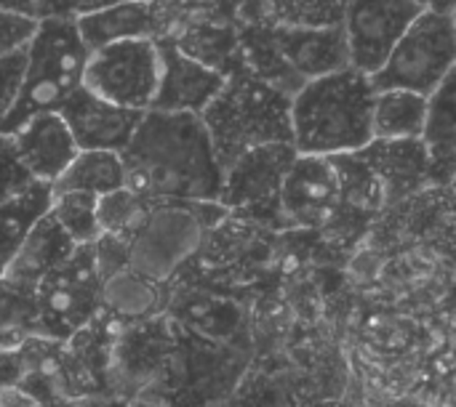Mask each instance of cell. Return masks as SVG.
<instances>
[{
    "label": "cell",
    "mask_w": 456,
    "mask_h": 407,
    "mask_svg": "<svg viewBox=\"0 0 456 407\" xmlns=\"http://www.w3.org/2000/svg\"><path fill=\"white\" fill-rule=\"evenodd\" d=\"M75 27L83 45L91 53L96 48L120 40H139V37L155 40L160 32V13L152 0H131V3H118L99 11L77 13Z\"/></svg>",
    "instance_id": "obj_18"
},
{
    "label": "cell",
    "mask_w": 456,
    "mask_h": 407,
    "mask_svg": "<svg viewBox=\"0 0 456 407\" xmlns=\"http://www.w3.org/2000/svg\"><path fill=\"white\" fill-rule=\"evenodd\" d=\"M267 27H337L342 24L347 0H262Z\"/></svg>",
    "instance_id": "obj_25"
},
{
    "label": "cell",
    "mask_w": 456,
    "mask_h": 407,
    "mask_svg": "<svg viewBox=\"0 0 456 407\" xmlns=\"http://www.w3.org/2000/svg\"><path fill=\"white\" fill-rule=\"evenodd\" d=\"M56 112L64 120L67 131L72 133L77 152H115V155H120L128 147L144 115V112L115 107L94 96L83 85H77Z\"/></svg>",
    "instance_id": "obj_12"
},
{
    "label": "cell",
    "mask_w": 456,
    "mask_h": 407,
    "mask_svg": "<svg viewBox=\"0 0 456 407\" xmlns=\"http://www.w3.org/2000/svg\"><path fill=\"white\" fill-rule=\"evenodd\" d=\"M88 48L83 45L75 16L37 19V29L27 45V64L19 96L0 120V136H11L24 120L40 112H56L61 101L80 85Z\"/></svg>",
    "instance_id": "obj_4"
},
{
    "label": "cell",
    "mask_w": 456,
    "mask_h": 407,
    "mask_svg": "<svg viewBox=\"0 0 456 407\" xmlns=\"http://www.w3.org/2000/svg\"><path fill=\"white\" fill-rule=\"evenodd\" d=\"M11 141L29 176L51 187L61 179V173L69 168L72 157L77 155L72 133L67 131L59 112L32 115L11 133Z\"/></svg>",
    "instance_id": "obj_16"
},
{
    "label": "cell",
    "mask_w": 456,
    "mask_h": 407,
    "mask_svg": "<svg viewBox=\"0 0 456 407\" xmlns=\"http://www.w3.org/2000/svg\"><path fill=\"white\" fill-rule=\"evenodd\" d=\"M0 11H5V13H19V16H29V19H37L35 0H0Z\"/></svg>",
    "instance_id": "obj_33"
},
{
    "label": "cell",
    "mask_w": 456,
    "mask_h": 407,
    "mask_svg": "<svg viewBox=\"0 0 456 407\" xmlns=\"http://www.w3.org/2000/svg\"><path fill=\"white\" fill-rule=\"evenodd\" d=\"M454 19L422 11L395 43L385 67L371 75V85L374 91H411L430 99L454 72Z\"/></svg>",
    "instance_id": "obj_7"
},
{
    "label": "cell",
    "mask_w": 456,
    "mask_h": 407,
    "mask_svg": "<svg viewBox=\"0 0 456 407\" xmlns=\"http://www.w3.org/2000/svg\"><path fill=\"white\" fill-rule=\"evenodd\" d=\"M428 117V99L411 91H377L371 107V139H419Z\"/></svg>",
    "instance_id": "obj_21"
},
{
    "label": "cell",
    "mask_w": 456,
    "mask_h": 407,
    "mask_svg": "<svg viewBox=\"0 0 456 407\" xmlns=\"http://www.w3.org/2000/svg\"><path fill=\"white\" fill-rule=\"evenodd\" d=\"M425 8L411 0H347L342 29L347 40L350 69L371 77L377 75L395 43Z\"/></svg>",
    "instance_id": "obj_10"
},
{
    "label": "cell",
    "mask_w": 456,
    "mask_h": 407,
    "mask_svg": "<svg viewBox=\"0 0 456 407\" xmlns=\"http://www.w3.org/2000/svg\"><path fill=\"white\" fill-rule=\"evenodd\" d=\"M37 29V19L0 11V59L24 51Z\"/></svg>",
    "instance_id": "obj_30"
},
{
    "label": "cell",
    "mask_w": 456,
    "mask_h": 407,
    "mask_svg": "<svg viewBox=\"0 0 456 407\" xmlns=\"http://www.w3.org/2000/svg\"><path fill=\"white\" fill-rule=\"evenodd\" d=\"M411 3H414V5H419V8H425V3H428V0H411Z\"/></svg>",
    "instance_id": "obj_37"
},
{
    "label": "cell",
    "mask_w": 456,
    "mask_h": 407,
    "mask_svg": "<svg viewBox=\"0 0 456 407\" xmlns=\"http://www.w3.org/2000/svg\"><path fill=\"white\" fill-rule=\"evenodd\" d=\"M283 229H323L339 211V184L329 157L297 155L278 197Z\"/></svg>",
    "instance_id": "obj_11"
},
{
    "label": "cell",
    "mask_w": 456,
    "mask_h": 407,
    "mask_svg": "<svg viewBox=\"0 0 456 407\" xmlns=\"http://www.w3.org/2000/svg\"><path fill=\"white\" fill-rule=\"evenodd\" d=\"M118 3H131V0H77V13H88V11H99L107 5H118ZM75 13V16H77Z\"/></svg>",
    "instance_id": "obj_35"
},
{
    "label": "cell",
    "mask_w": 456,
    "mask_h": 407,
    "mask_svg": "<svg viewBox=\"0 0 456 407\" xmlns=\"http://www.w3.org/2000/svg\"><path fill=\"white\" fill-rule=\"evenodd\" d=\"M283 64L305 83L350 67L342 24L337 27H267Z\"/></svg>",
    "instance_id": "obj_15"
},
{
    "label": "cell",
    "mask_w": 456,
    "mask_h": 407,
    "mask_svg": "<svg viewBox=\"0 0 456 407\" xmlns=\"http://www.w3.org/2000/svg\"><path fill=\"white\" fill-rule=\"evenodd\" d=\"M158 45L150 37H139L91 51L80 85L115 107L147 112L158 91Z\"/></svg>",
    "instance_id": "obj_8"
},
{
    "label": "cell",
    "mask_w": 456,
    "mask_h": 407,
    "mask_svg": "<svg viewBox=\"0 0 456 407\" xmlns=\"http://www.w3.org/2000/svg\"><path fill=\"white\" fill-rule=\"evenodd\" d=\"M150 211V200L139 197L131 189H115L110 195L96 197V224L99 235H118V237H131L142 219Z\"/></svg>",
    "instance_id": "obj_27"
},
{
    "label": "cell",
    "mask_w": 456,
    "mask_h": 407,
    "mask_svg": "<svg viewBox=\"0 0 456 407\" xmlns=\"http://www.w3.org/2000/svg\"><path fill=\"white\" fill-rule=\"evenodd\" d=\"M182 3H190V5H208V3H214V0H182Z\"/></svg>",
    "instance_id": "obj_36"
},
{
    "label": "cell",
    "mask_w": 456,
    "mask_h": 407,
    "mask_svg": "<svg viewBox=\"0 0 456 407\" xmlns=\"http://www.w3.org/2000/svg\"><path fill=\"white\" fill-rule=\"evenodd\" d=\"M355 155L377 176L385 195V211L422 195L425 189H433L430 163L422 139H401V141L371 139Z\"/></svg>",
    "instance_id": "obj_14"
},
{
    "label": "cell",
    "mask_w": 456,
    "mask_h": 407,
    "mask_svg": "<svg viewBox=\"0 0 456 407\" xmlns=\"http://www.w3.org/2000/svg\"><path fill=\"white\" fill-rule=\"evenodd\" d=\"M126 187L123 160L115 152H77L53 192H83V195H110Z\"/></svg>",
    "instance_id": "obj_23"
},
{
    "label": "cell",
    "mask_w": 456,
    "mask_h": 407,
    "mask_svg": "<svg viewBox=\"0 0 456 407\" xmlns=\"http://www.w3.org/2000/svg\"><path fill=\"white\" fill-rule=\"evenodd\" d=\"M91 253H94V267L99 280H110L126 269H131V243L128 237H118V235H99L91 243Z\"/></svg>",
    "instance_id": "obj_28"
},
{
    "label": "cell",
    "mask_w": 456,
    "mask_h": 407,
    "mask_svg": "<svg viewBox=\"0 0 456 407\" xmlns=\"http://www.w3.org/2000/svg\"><path fill=\"white\" fill-rule=\"evenodd\" d=\"M294 157L297 149L291 144H270L256 147L230 163L224 168L219 192V205L227 211V216H240L283 229L278 197Z\"/></svg>",
    "instance_id": "obj_9"
},
{
    "label": "cell",
    "mask_w": 456,
    "mask_h": 407,
    "mask_svg": "<svg viewBox=\"0 0 456 407\" xmlns=\"http://www.w3.org/2000/svg\"><path fill=\"white\" fill-rule=\"evenodd\" d=\"M371 77L339 69L305 80L291 96V147L297 155H353L371 141Z\"/></svg>",
    "instance_id": "obj_2"
},
{
    "label": "cell",
    "mask_w": 456,
    "mask_h": 407,
    "mask_svg": "<svg viewBox=\"0 0 456 407\" xmlns=\"http://www.w3.org/2000/svg\"><path fill=\"white\" fill-rule=\"evenodd\" d=\"M337 184H339V205L350 208L366 219H374L385 211V195L377 181V176L369 171V165L353 152V155H334L329 157Z\"/></svg>",
    "instance_id": "obj_24"
},
{
    "label": "cell",
    "mask_w": 456,
    "mask_h": 407,
    "mask_svg": "<svg viewBox=\"0 0 456 407\" xmlns=\"http://www.w3.org/2000/svg\"><path fill=\"white\" fill-rule=\"evenodd\" d=\"M53 221L61 227V232L80 248L91 245L99 237L96 224V197L83 192H53L51 211Z\"/></svg>",
    "instance_id": "obj_26"
},
{
    "label": "cell",
    "mask_w": 456,
    "mask_h": 407,
    "mask_svg": "<svg viewBox=\"0 0 456 407\" xmlns=\"http://www.w3.org/2000/svg\"><path fill=\"white\" fill-rule=\"evenodd\" d=\"M160 285L163 283H152L131 269L110 277L102 283V312L110 320H120V323H147V317L158 315L160 307Z\"/></svg>",
    "instance_id": "obj_20"
},
{
    "label": "cell",
    "mask_w": 456,
    "mask_h": 407,
    "mask_svg": "<svg viewBox=\"0 0 456 407\" xmlns=\"http://www.w3.org/2000/svg\"><path fill=\"white\" fill-rule=\"evenodd\" d=\"M120 160L126 189L150 203H219L224 168L198 115L144 112Z\"/></svg>",
    "instance_id": "obj_1"
},
{
    "label": "cell",
    "mask_w": 456,
    "mask_h": 407,
    "mask_svg": "<svg viewBox=\"0 0 456 407\" xmlns=\"http://www.w3.org/2000/svg\"><path fill=\"white\" fill-rule=\"evenodd\" d=\"M32 184H35V179L19 160L11 136H0V205L16 195H21Z\"/></svg>",
    "instance_id": "obj_29"
},
{
    "label": "cell",
    "mask_w": 456,
    "mask_h": 407,
    "mask_svg": "<svg viewBox=\"0 0 456 407\" xmlns=\"http://www.w3.org/2000/svg\"><path fill=\"white\" fill-rule=\"evenodd\" d=\"M24 64H27V48L0 59V120L8 115V109L13 107V101L19 96Z\"/></svg>",
    "instance_id": "obj_31"
},
{
    "label": "cell",
    "mask_w": 456,
    "mask_h": 407,
    "mask_svg": "<svg viewBox=\"0 0 456 407\" xmlns=\"http://www.w3.org/2000/svg\"><path fill=\"white\" fill-rule=\"evenodd\" d=\"M425 11H430L436 16H444V19H454L456 0H428L425 3Z\"/></svg>",
    "instance_id": "obj_34"
},
{
    "label": "cell",
    "mask_w": 456,
    "mask_h": 407,
    "mask_svg": "<svg viewBox=\"0 0 456 407\" xmlns=\"http://www.w3.org/2000/svg\"><path fill=\"white\" fill-rule=\"evenodd\" d=\"M37 19H72L77 13V0H35Z\"/></svg>",
    "instance_id": "obj_32"
},
{
    "label": "cell",
    "mask_w": 456,
    "mask_h": 407,
    "mask_svg": "<svg viewBox=\"0 0 456 407\" xmlns=\"http://www.w3.org/2000/svg\"><path fill=\"white\" fill-rule=\"evenodd\" d=\"M53 187L35 181L21 195L5 200L0 205V267H5L13 253L21 248L32 227L51 211Z\"/></svg>",
    "instance_id": "obj_22"
},
{
    "label": "cell",
    "mask_w": 456,
    "mask_h": 407,
    "mask_svg": "<svg viewBox=\"0 0 456 407\" xmlns=\"http://www.w3.org/2000/svg\"><path fill=\"white\" fill-rule=\"evenodd\" d=\"M160 56V77L152 99V112L166 115H198L219 93L224 77L211 67L190 59L171 37H155ZM147 109V112H150Z\"/></svg>",
    "instance_id": "obj_13"
},
{
    "label": "cell",
    "mask_w": 456,
    "mask_h": 407,
    "mask_svg": "<svg viewBox=\"0 0 456 407\" xmlns=\"http://www.w3.org/2000/svg\"><path fill=\"white\" fill-rule=\"evenodd\" d=\"M422 144L430 163V187L452 189L456 173V69L428 99Z\"/></svg>",
    "instance_id": "obj_19"
},
{
    "label": "cell",
    "mask_w": 456,
    "mask_h": 407,
    "mask_svg": "<svg viewBox=\"0 0 456 407\" xmlns=\"http://www.w3.org/2000/svg\"><path fill=\"white\" fill-rule=\"evenodd\" d=\"M75 248L77 245L61 232V227L53 221V216L45 213L32 227V232L27 235L21 248L13 253V259L3 267V280L0 283L13 288V291L32 293L35 285L51 269H56L64 259H69Z\"/></svg>",
    "instance_id": "obj_17"
},
{
    "label": "cell",
    "mask_w": 456,
    "mask_h": 407,
    "mask_svg": "<svg viewBox=\"0 0 456 407\" xmlns=\"http://www.w3.org/2000/svg\"><path fill=\"white\" fill-rule=\"evenodd\" d=\"M0 280H3V267H0Z\"/></svg>",
    "instance_id": "obj_38"
},
{
    "label": "cell",
    "mask_w": 456,
    "mask_h": 407,
    "mask_svg": "<svg viewBox=\"0 0 456 407\" xmlns=\"http://www.w3.org/2000/svg\"><path fill=\"white\" fill-rule=\"evenodd\" d=\"M102 280L94 267L91 245H80L51 269L32 291L35 320L29 339H45L64 344L94 323L102 309Z\"/></svg>",
    "instance_id": "obj_6"
},
{
    "label": "cell",
    "mask_w": 456,
    "mask_h": 407,
    "mask_svg": "<svg viewBox=\"0 0 456 407\" xmlns=\"http://www.w3.org/2000/svg\"><path fill=\"white\" fill-rule=\"evenodd\" d=\"M200 123L219 165L227 168L256 147L291 144V93L238 67L200 112Z\"/></svg>",
    "instance_id": "obj_3"
},
{
    "label": "cell",
    "mask_w": 456,
    "mask_h": 407,
    "mask_svg": "<svg viewBox=\"0 0 456 407\" xmlns=\"http://www.w3.org/2000/svg\"><path fill=\"white\" fill-rule=\"evenodd\" d=\"M227 219L219 203H150L147 216L128 237L131 272L166 283L195 251L206 235Z\"/></svg>",
    "instance_id": "obj_5"
}]
</instances>
